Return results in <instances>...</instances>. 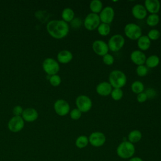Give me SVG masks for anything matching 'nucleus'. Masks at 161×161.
I'll return each instance as SVG.
<instances>
[{"label":"nucleus","instance_id":"nucleus-1","mask_svg":"<svg viewBox=\"0 0 161 161\" xmlns=\"http://www.w3.org/2000/svg\"><path fill=\"white\" fill-rule=\"evenodd\" d=\"M48 33L57 39L63 38L66 36L69 31V26L64 20H52L47 25Z\"/></svg>","mask_w":161,"mask_h":161},{"label":"nucleus","instance_id":"nucleus-2","mask_svg":"<svg viewBox=\"0 0 161 161\" xmlns=\"http://www.w3.org/2000/svg\"><path fill=\"white\" fill-rule=\"evenodd\" d=\"M108 80L113 88L121 89L126 85L127 78L125 74L121 70H114L109 73Z\"/></svg>","mask_w":161,"mask_h":161},{"label":"nucleus","instance_id":"nucleus-3","mask_svg":"<svg viewBox=\"0 0 161 161\" xmlns=\"http://www.w3.org/2000/svg\"><path fill=\"white\" fill-rule=\"evenodd\" d=\"M135 152V147L133 143L125 140L121 142L116 148L118 156L123 159H128L133 157Z\"/></svg>","mask_w":161,"mask_h":161},{"label":"nucleus","instance_id":"nucleus-4","mask_svg":"<svg viewBox=\"0 0 161 161\" xmlns=\"http://www.w3.org/2000/svg\"><path fill=\"white\" fill-rule=\"evenodd\" d=\"M125 35L131 40H138L142 35L141 27L134 23H130L125 25L124 28Z\"/></svg>","mask_w":161,"mask_h":161},{"label":"nucleus","instance_id":"nucleus-5","mask_svg":"<svg viewBox=\"0 0 161 161\" xmlns=\"http://www.w3.org/2000/svg\"><path fill=\"white\" fill-rule=\"evenodd\" d=\"M125 43V38L121 34H115L113 35L108 40V45L109 50L112 52H118L121 50Z\"/></svg>","mask_w":161,"mask_h":161},{"label":"nucleus","instance_id":"nucleus-6","mask_svg":"<svg viewBox=\"0 0 161 161\" xmlns=\"http://www.w3.org/2000/svg\"><path fill=\"white\" fill-rule=\"evenodd\" d=\"M100 23L101 21L99 15L92 13L87 14L83 21L84 27L89 31H92L97 28Z\"/></svg>","mask_w":161,"mask_h":161},{"label":"nucleus","instance_id":"nucleus-7","mask_svg":"<svg viewBox=\"0 0 161 161\" xmlns=\"http://www.w3.org/2000/svg\"><path fill=\"white\" fill-rule=\"evenodd\" d=\"M77 108L82 113L89 111L92 107V102L90 97L86 95H80L75 99Z\"/></svg>","mask_w":161,"mask_h":161},{"label":"nucleus","instance_id":"nucleus-8","mask_svg":"<svg viewBox=\"0 0 161 161\" xmlns=\"http://www.w3.org/2000/svg\"><path fill=\"white\" fill-rule=\"evenodd\" d=\"M43 69L48 75H55L59 71L58 63L53 58H47L43 62Z\"/></svg>","mask_w":161,"mask_h":161},{"label":"nucleus","instance_id":"nucleus-9","mask_svg":"<svg viewBox=\"0 0 161 161\" xmlns=\"http://www.w3.org/2000/svg\"><path fill=\"white\" fill-rule=\"evenodd\" d=\"M88 138L89 143L94 147H100L103 146L106 140L105 135L101 131L92 132Z\"/></svg>","mask_w":161,"mask_h":161},{"label":"nucleus","instance_id":"nucleus-10","mask_svg":"<svg viewBox=\"0 0 161 161\" xmlns=\"http://www.w3.org/2000/svg\"><path fill=\"white\" fill-rule=\"evenodd\" d=\"M99 16L101 23L109 25L114 18V9L111 6H106L100 12Z\"/></svg>","mask_w":161,"mask_h":161},{"label":"nucleus","instance_id":"nucleus-11","mask_svg":"<svg viewBox=\"0 0 161 161\" xmlns=\"http://www.w3.org/2000/svg\"><path fill=\"white\" fill-rule=\"evenodd\" d=\"M24 120L19 116H14L8 122V129L14 133L19 132L24 127Z\"/></svg>","mask_w":161,"mask_h":161},{"label":"nucleus","instance_id":"nucleus-12","mask_svg":"<svg viewBox=\"0 0 161 161\" xmlns=\"http://www.w3.org/2000/svg\"><path fill=\"white\" fill-rule=\"evenodd\" d=\"M93 51L97 55L103 57L106 54L108 53L109 48L108 43L101 40H95L92 45Z\"/></svg>","mask_w":161,"mask_h":161},{"label":"nucleus","instance_id":"nucleus-13","mask_svg":"<svg viewBox=\"0 0 161 161\" xmlns=\"http://www.w3.org/2000/svg\"><path fill=\"white\" fill-rule=\"evenodd\" d=\"M54 109L58 115L63 116L69 113L70 106L65 100L58 99L54 103Z\"/></svg>","mask_w":161,"mask_h":161},{"label":"nucleus","instance_id":"nucleus-14","mask_svg":"<svg viewBox=\"0 0 161 161\" xmlns=\"http://www.w3.org/2000/svg\"><path fill=\"white\" fill-rule=\"evenodd\" d=\"M131 13L133 17L138 19H143L147 15V11L142 4H136L131 8Z\"/></svg>","mask_w":161,"mask_h":161},{"label":"nucleus","instance_id":"nucleus-15","mask_svg":"<svg viewBox=\"0 0 161 161\" xmlns=\"http://www.w3.org/2000/svg\"><path fill=\"white\" fill-rule=\"evenodd\" d=\"M146 55L143 52L138 50L133 51L130 54V59L135 64L137 65H144L146 60Z\"/></svg>","mask_w":161,"mask_h":161},{"label":"nucleus","instance_id":"nucleus-16","mask_svg":"<svg viewBox=\"0 0 161 161\" xmlns=\"http://www.w3.org/2000/svg\"><path fill=\"white\" fill-rule=\"evenodd\" d=\"M113 87L109 82L103 81L98 84L96 87V92L102 96H107L111 94Z\"/></svg>","mask_w":161,"mask_h":161},{"label":"nucleus","instance_id":"nucleus-17","mask_svg":"<svg viewBox=\"0 0 161 161\" xmlns=\"http://www.w3.org/2000/svg\"><path fill=\"white\" fill-rule=\"evenodd\" d=\"M144 6L150 14H157L160 9V3L158 0H146Z\"/></svg>","mask_w":161,"mask_h":161},{"label":"nucleus","instance_id":"nucleus-18","mask_svg":"<svg viewBox=\"0 0 161 161\" xmlns=\"http://www.w3.org/2000/svg\"><path fill=\"white\" fill-rule=\"evenodd\" d=\"M38 113L36 109L33 108H27L23 110L22 113L23 119L28 122H32L35 121L38 118Z\"/></svg>","mask_w":161,"mask_h":161},{"label":"nucleus","instance_id":"nucleus-19","mask_svg":"<svg viewBox=\"0 0 161 161\" xmlns=\"http://www.w3.org/2000/svg\"><path fill=\"white\" fill-rule=\"evenodd\" d=\"M73 58V55L71 52L67 50H63L57 54V60L62 64H67Z\"/></svg>","mask_w":161,"mask_h":161},{"label":"nucleus","instance_id":"nucleus-20","mask_svg":"<svg viewBox=\"0 0 161 161\" xmlns=\"http://www.w3.org/2000/svg\"><path fill=\"white\" fill-rule=\"evenodd\" d=\"M137 45L141 51L147 50L151 45V40L148 38L147 35H142L137 40Z\"/></svg>","mask_w":161,"mask_h":161},{"label":"nucleus","instance_id":"nucleus-21","mask_svg":"<svg viewBox=\"0 0 161 161\" xmlns=\"http://www.w3.org/2000/svg\"><path fill=\"white\" fill-rule=\"evenodd\" d=\"M142 138V132L138 130H133L131 131L128 135V141L131 142V143H137Z\"/></svg>","mask_w":161,"mask_h":161},{"label":"nucleus","instance_id":"nucleus-22","mask_svg":"<svg viewBox=\"0 0 161 161\" xmlns=\"http://www.w3.org/2000/svg\"><path fill=\"white\" fill-rule=\"evenodd\" d=\"M160 63V58L156 55H151L146 58L145 64L148 68H155Z\"/></svg>","mask_w":161,"mask_h":161},{"label":"nucleus","instance_id":"nucleus-23","mask_svg":"<svg viewBox=\"0 0 161 161\" xmlns=\"http://www.w3.org/2000/svg\"><path fill=\"white\" fill-rule=\"evenodd\" d=\"M89 8L91 13L98 14L103 9V3L100 0H92L89 4Z\"/></svg>","mask_w":161,"mask_h":161},{"label":"nucleus","instance_id":"nucleus-24","mask_svg":"<svg viewBox=\"0 0 161 161\" xmlns=\"http://www.w3.org/2000/svg\"><path fill=\"white\" fill-rule=\"evenodd\" d=\"M74 12L72 9L70 8H66L63 9L62 12V18L66 23L70 22L74 18Z\"/></svg>","mask_w":161,"mask_h":161},{"label":"nucleus","instance_id":"nucleus-25","mask_svg":"<svg viewBox=\"0 0 161 161\" xmlns=\"http://www.w3.org/2000/svg\"><path fill=\"white\" fill-rule=\"evenodd\" d=\"M89 143V138L86 135H80L75 140V146L78 148H84L87 146Z\"/></svg>","mask_w":161,"mask_h":161},{"label":"nucleus","instance_id":"nucleus-26","mask_svg":"<svg viewBox=\"0 0 161 161\" xmlns=\"http://www.w3.org/2000/svg\"><path fill=\"white\" fill-rule=\"evenodd\" d=\"M98 33L101 36H107L111 31V27L109 24L101 23L97 28Z\"/></svg>","mask_w":161,"mask_h":161},{"label":"nucleus","instance_id":"nucleus-27","mask_svg":"<svg viewBox=\"0 0 161 161\" xmlns=\"http://www.w3.org/2000/svg\"><path fill=\"white\" fill-rule=\"evenodd\" d=\"M159 21L160 18L157 14H150L146 19L147 24L150 26H155Z\"/></svg>","mask_w":161,"mask_h":161},{"label":"nucleus","instance_id":"nucleus-28","mask_svg":"<svg viewBox=\"0 0 161 161\" xmlns=\"http://www.w3.org/2000/svg\"><path fill=\"white\" fill-rule=\"evenodd\" d=\"M144 89H145L144 84L141 81H139V80L134 81L131 85V89L132 92L137 94L143 92Z\"/></svg>","mask_w":161,"mask_h":161},{"label":"nucleus","instance_id":"nucleus-29","mask_svg":"<svg viewBox=\"0 0 161 161\" xmlns=\"http://www.w3.org/2000/svg\"><path fill=\"white\" fill-rule=\"evenodd\" d=\"M111 96L113 100L119 101L122 99L123 96V92L121 89L113 88L111 92Z\"/></svg>","mask_w":161,"mask_h":161},{"label":"nucleus","instance_id":"nucleus-30","mask_svg":"<svg viewBox=\"0 0 161 161\" xmlns=\"http://www.w3.org/2000/svg\"><path fill=\"white\" fill-rule=\"evenodd\" d=\"M160 33L157 29L150 30L147 34V36L150 40H157L160 38Z\"/></svg>","mask_w":161,"mask_h":161},{"label":"nucleus","instance_id":"nucleus-31","mask_svg":"<svg viewBox=\"0 0 161 161\" xmlns=\"http://www.w3.org/2000/svg\"><path fill=\"white\" fill-rule=\"evenodd\" d=\"M148 67L144 65H138L136 69V72L137 75L140 77L145 76L148 74Z\"/></svg>","mask_w":161,"mask_h":161},{"label":"nucleus","instance_id":"nucleus-32","mask_svg":"<svg viewBox=\"0 0 161 161\" xmlns=\"http://www.w3.org/2000/svg\"><path fill=\"white\" fill-rule=\"evenodd\" d=\"M49 81L53 86H58L61 83V78L57 74L52 75L49 78Z\"/></svg>","mask_w":161,"mask_h":161},{"label":"nucleus","instance_id":"nucleus-33","mask_svg":"<svg viewBox=\"0 0 161 161\" xmlns=\"http://www.w3.org/2000/svg\"><path fill=\"white\" fill-rule=\"evenodd\" d=\"M82 112L77 108H74L70 112V116L71 119L74 120H77L80 119L82 116Z\"/></svg>","mask_w":161,"mask_h":161},{"label":"nucleus","instance_id":"nucleus-34","mask_svg":"<svg viewBox=\"0 0 161 161\" xmlns=\"http://www.w3.org/2000/svg\"><path fill=\"white\" fill-rule=\"evenodd\" d=\"M114 59L112 55L107 53L103 57V62L106 65H111L114 63Z\"/></svg>","mask_w":161,"mask_h":161},{"label":"nucleus","instance_id":"nucleus-35","mask_svg":"<svg viewBox=\"0 0 161 161\" xmlns=\"http://www.w3.org/2000/svg\"><path fill=\"white\" fill-rule=\"evenodd\" d=\"M70 26L74 29L79 28L82 25V20L80 18H74L70 22Z\"/></svg>","mask_w":161,"mask_h":161},{"label":"nucleus","instance_id":"nucleus-36","mask_svg":"<svg viewBox=\"0 0 161 161\" xmlns=\"http://www.w3.org/2000/svg\"><path fill=\"white\" fill-rule=\"evenodd\" d=\"M147 99H148L146 93L144 91L137 94L136 100H137V101L138 103H144V102H145L147 100Z\"/></svg>","mask_w":161,"mask_h":161},{"label":"nucleus","instance_id":"nucleus-37","mask_svg":"<svg viewBox=\"0 0 161 161\" xmlns=\"http://www.w3.org/2000/svg\"><path fill=\"white\" fill-rule=\"evenodd\" d=\"M145 92L146 93L148 99L153 98L156 96V94H157L156 91L154 89H153V88H148V89H147L145 91Z\"/></svg>","mask_w":161,"mask_h":161},{"label":"nucleus","instance_id":"nucleus-38","mask_svg":"<svg viewBox=\"0 0 161 161\" xmlns=\"http://www.w3.org/2000/svg\"><path fill=\"white\" fill-rule=\"evenodd\" d=\"M23 108L20 106H16L13 109V113L15 116H19L23 113Z\"/></svg>","mask_w":161,"mask_h":161},{"label":"nucleus","instance_id":"nucleus-39","mask_svg":"<svg viewBox=\"0 0 161 161\" xmlns=\"http://www.w3.org/2000/svg\"><path fill=\"white\" fill-rule=\"evenodd\" d=\"M128 161H143L140 157H133L129 159Z\"/></svg>","mask_w":161,"mask_h":161}]
</instances>
